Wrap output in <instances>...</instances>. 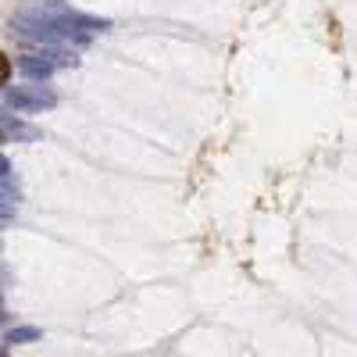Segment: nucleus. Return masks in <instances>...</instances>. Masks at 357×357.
Masks as SVG:
<instances>
[{"mask_svg": "<svg viewBox=\"0 0 357 357\" xmlns=\"http://www.w3.org/2000/svg\"><path fill=\"white\" fill-rule=\"evenodd\" d=\"M4 104L11 114H36V111H50L57 104V97L47 86L33 82V86H8L4 89Z\"/></svg>", "mask_w": 357, "mask_h": 357, "instance_id": "nucleus-1", "label": "nucleus"}, {"mask_svg": "<svg viewBox=\"0 0 357 357\" xmlns=\"http://www.w3.org/2000/svg\"><path fill=\"white\" fill-rule=\"evenodd\" d=\"M0 132H4V143H36L43 132L36 129V126H29V122H22L18 114H4V122H0Z\"/></svg>", "mask_w": 357, "mask_h": 357, "instance_id": "nucleus-3", "label": "nucleus"}, {"mask_svg": "<svg viewBox=\"0 0 357 357\" xmlns=\"http://www.w3.org/2000/svg\"><path fill=\"white\" fill-rule=\"evenodd\" d=\"M57 65H75V57H68L65 50H43V54H22L18 57V72L29 82H47Z\"/></svg>", "mask_w": 357, "mask_h": 357, "instance_id": "nucleus-2", "label": "nucleus"}, {"mask_svg": "<svg viewBox=\"0 0 357 357\" xmlns=\"http://www.w3.org/2000/svg\"><path fill=\"white\" fill-rule=\"evenodd\" d=\"M33 336H36L33 329H22V333H11V340H33Z\"/></svg>", "mask_w": 357, "mask_h": 357, "instance_id": "nucleus-4", "label": "nucleus"}]
</instances>
